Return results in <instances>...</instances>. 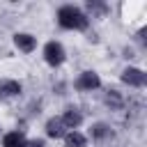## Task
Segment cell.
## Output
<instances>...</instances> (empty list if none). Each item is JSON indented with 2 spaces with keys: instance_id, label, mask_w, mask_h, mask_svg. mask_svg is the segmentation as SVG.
I'll return each mask as SVG.
<instances>
[{
  "instance_id": "6da1fadb",
  "label": "cell",
  "mask_w": 147,
  "mask_h": 147,
  "mask_svg": "<svg viewBox=\"0 0 147 147\" xmlns=\"http://www.w3.org/2000/svg\"><path fill=\"white\" fill-rule=\"evenodd\" d=\"M57 25L62 30H76V32H83L90 28V16L76 7V5H62L57 9Z\"/></svg>"
},
{
  "instance_id": "7a4b0ae2",
  "label": "cell",
  "mask_w": 147,
  "mask_h": 147,
  "mask_svg": "<svg viewBox=\"0 0 147 147\" xmlns=\"http://www.w3.org/2000/svg\"><path fill=\"white\" fill-rule=\"evenodd\" d=\"M44 60H46V64L48 67H60L64 60H67V51H64V46L60 44V41H48L46 46H44Z\"/></svg>"
},
{
  "instance_id": "3957f363",
  "label": "cell",
  "mask_w": 147,
  "mask_h": 147,
  "mask_svg": "<svg viewBox=\"0 0 147 147\" xmlns=\"http://www.w3.org/2000/svg\"><path fill=\"white\" fill-rule=\"evenodd\" d=\"M76 90L78 92H94V90H99L101 87V78H99V74L96 71H83L78 78H76Z\"/></svg>"
},
{
  "instance_id": "277c9868",
  "label": "cell",
  "mask_w": 147,
  "mask_h": 147,
  "mask_svg": "<svg viewBox=\"0 0 147 147\" xmlns=\"http://www.w3.org/2000/svg\"><path fill=\"white\" fill-rule=\"evenodd\" d=\"M122 83L129 85V87H145L147 74H145L142 69H138V67H126V69L122 71Z\"/></svg>"
},
{
  "instance_id": "5b68a950",
  "label": "cell",
  "mask_w": 147,
  "mask_h": 147,
  "mask_svg": "<svg viewBox=\"0 0 147 147\" xmlns=\"http://www.w3.org/2000/svg\"><path fill=\"white\" fill-rule=\"evenodd\" d=\"M21 92H23V87H21L18 80H14V78L0 80V101H11V99L21 96Z\"/></svg>"
},
{
  "instance_id": "8992f818",
  "label": "cell",
  "mask_w": 147,
  "mask_h": 147,
  "mask_svg": "<svg viewBox=\"0 0 147 147\" xmlns=\"http://www.w3.org/2000/svg\"><path fill=\"white\" fill-rule=\"evenodd\" d=\"M60 119L64 122V126H67V131H76L80 124H83V113L78 110V108H74V106H69L62 115H60Z\"/></svg>"
},
{
  "instance_id": "52a82bcc",
  "label": "cell",
  "mask_w": 147,
  "mask_h": 147,
  "mask_svg": "<svg viewBox=\"0 0 147 147\" xmlns=\"http://www.w3.org/2000/svg\"><path fill=\"white\" fill-rule=\"evenodd\" d=\"M14 46L21 51V53H32L37 48V39L30 34V32H16L14 34Z\"/></svg>"
},
{
  "instance_id": "ba28073f",
  "label": "cell",
  "mask_w": 147,
  "mask_h": 147,
  "mask_svg": "<svg viewBox=\"0 0 147 147\" xmlns=\"http://www.w3.org/2000/svg\"><path fill=\"white\" fill-rule=\"evenodd\" d=\"M69 131H67V126H64V122L60 119V117H51V119H46V136L48 138H64Z\"/></svg>"
},
{
  "instance_id": "9c48e42d",
  "label": "cell",
  "mask_w": 147,
  "mask_h": 147,
  "mask_svg": "<svg viewBox=\"0 0 147 147\" xmlns=\"http://www.w3.org/2000/svg\"><path fill=\"white\" fill-rule=\"evenodd\" d=\"M94 142H103V140H108V138H113V129L106 124V122H96V124H92L90 126V133H87Z\"/></svg>"
},
{
  "instance_id": "30bf717a",
  "label": "cell",
  "mask_w": 147,
  "mask_h": 147,
  "mask_svg": "<svg viewBox=\"0 0 147 147\" xmlns=\"http://www.w3.org/2000/svg\"><path fill=\"white\" fill-rule=\"evenodd\" d=\"M2 147H28V138L23 131H9L2 136Z\"/></svg>"
},
{
  "instance_id": "8fae6325",
  "label": "cell",
  "mask_w": 147,
  "mask_h": 147,
  "mask_svg": "<svg viewBox=\"0 0 147 147\" xmlns=\"http://www.w3.org/2000/svg\"><path fill=\"white\" fill-rule=\"evenodd\" d=\"M64 147H87V136L80 131H69L64 136Z\"/></svg>"
},
{
  "instance_id": "7c38bea8",
  "label": "cell",
  "mask_w": 147,
  "mask_h": 147,
  "mask_svg": "<svg viewBox=\"0 0 147 147\" xmlns=\"http://www.w3.org/2000/svg\"><path fill=\"white\" fill-rule=\"evenodd\" d=\"M103 101H106V106H110L113 110H122V106H124V96H122L117 90H108L106 96H103Z\"/></svg>"
},
{
  "instance_id": "4fadbf2b",
  "label": "cell",
  "mask_w": 147,
  "mask_h": 147,
  "mask_svg": "<svg viewBox=\"0 0 147 147\" xmlns=\"http://www.w3.org/2000/svg\"><path fill=\"white\" fill-rule=\"evenodd\" d=\"M85 7H87V11H85L87 16H90V14H92V16H103V14H108V5L101 2V0H87Z\"/></svg>"
},
{
  "instance_id": "5bb4252c",
  "label": "cell",
  "mask_w": 147,
  "mask_h": 147,
  "mask_svg": "<svg viewBox=\"0 0 147 147\" xmlns=\"http://www.w3.org/2000/svg\"><path fill=\"white\" fill-rule=\"evenodd\" d=\"M28 147H46V142L39 140V138H34V140H28Z\"/></svg>"
}]
</instances>
